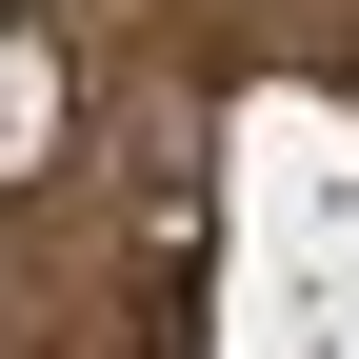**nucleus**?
<instances>
[{
    "instance_id": "nucleus-1",
    "label": "nucleus",
    "mask_w": 359,
    "mask_h": 359,
    "mask_svg": "<svg viewBox=\"0 0 359 359\" xmlns=\"http://www.w3.org/2000/svg\"><path fill=\"white\" fill-rule=\"evenodd\" d=\"M40 140H60V80H40L20 40H0V160H40Z\"/></svg>"
}]
</instances>
